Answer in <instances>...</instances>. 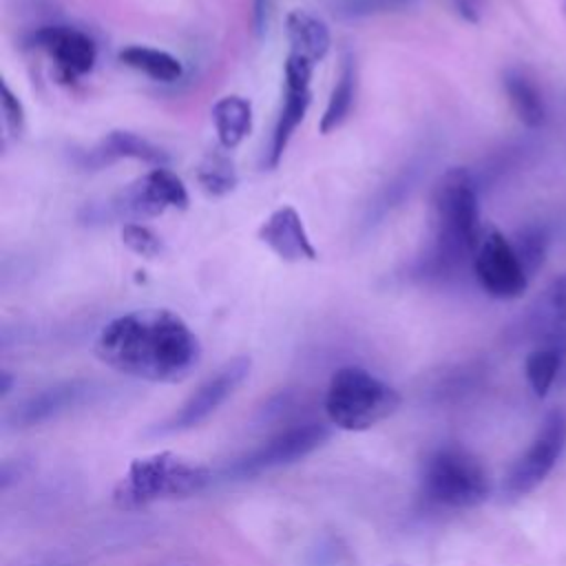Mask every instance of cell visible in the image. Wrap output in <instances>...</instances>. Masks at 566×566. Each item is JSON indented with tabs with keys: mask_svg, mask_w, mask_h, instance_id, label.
I'll list each match as a JSON object with an SVG mask.
<instances>
[{
	"mask_svg": "<svg viewBox=\"0 0 566 566\" xmlns=\"http://www.w3.org/2000/svg\"><path fill=\"white\" fill-rule=\"evenodd\" d=\"M97 358L111 369L148 380H184L201 358L188 323L166 307H144L106 323L95 338Z\"/></svg>",
	"mask_w": 566,
	"mask_h": 566,
	"instance_id": "1",
	"label": "cell"
},
{
	"mask_svg": "<svg viewBox=\"0 0 566 566\" xmlns=\"http://www.w3.org/2000/svg\"><path fill=\"white\" fill-rule=\"evenodd\" d=\"M433 237L422 261V272L444 276L473 256L482 226L478 190L467 168H449L431 192Z\"/></svg>",
	"mask_w": 566,
	"mask_h": 566,
	"instance_id": "2",
	"label": "cell"
},
{
	"mask_svg": "<svg viewBox=\"0 0 566 566\" xmlns=\"http://www.w3.org/2000/svg\"><path fill=\"white\" fill-rule=\"evenodd\" d=\"M212 471L177 453L161 451L135 458L113 489V504L122 511L144 509L159 500L190 497L208 489Z\"/></svg>",
	"mask_w": 566,
	"mask_h": 566,
	"instance_id": "3",
	"label": "cell"
},
{
	"mask_svg": "<svg viewBox=\"0 0 566 566\" xmlns=\"http://www.w3.org/2000/svg\"><path fill=\"white\" fill-rule=\"evenodd\" d=\"M323 407L329 424L343 431H365L400 407V394L371 371L347 365L332 374Z\"/></svg>",
	"mask_w": 566,
	"mask_h": 566,
	"instance_id": "4",
	"label": "cell"
},
{
	"mask_svg": "<svg viewBox=\"0 0 566 566\" xmlns=\"http://www.w3.org/2000/svg\"><path fill=\"white\" fill-rule=\"evenodd\" d=\"M491 482L482 462L458 444L438 447L424 460L420 495L436 509H473L489 497Z\"/></svg>",
	"mask_w": 566,
	"mask_h": 566,
	"instance_id": "5",
	"label": "cell"
},
{
	"mask_svg": "<svg viewBox=\"0 0 566 566\" xmlns=\"http://www.w3.org/2000/svg\"><path fill=\"white\" fill-rule=\"evenodd\" d=\"M332 436V429L323 422H303L292 424L248 453L234 458L221 469V478L226 480H248L261 473L274 471L279 467L294 464L305 455L321 449Z\"/></svg>",
	"mask_w": 566,
	"mask_h": 566,
	"instance_id": "6",
	"label": "cell"
},
{
	"mask_svg": "<svg viewBox=\"0 0 566 566\" xmlns=\"http://www.w3.org/2000/svg\"><path fill=\"white\" fill-rule=\"evenodd\" d=\"M250 358L237 356L221 365L210 378H206L166 420H161L153 431L157 436L166 433H181L195 429L203 420H208L248 378L250 374Z\"/></svg>",
	"mask_w": 566,
	"mask_h": 566,
	"instance_id": "7",
	"label": "cell"
},
{
	"mask_svg": "<svg viewBox=\"0 0 566 566\" xmlns=\"http://www.w3.org/2000/svg\"><path fill=\"white\" fill-rule=\"evenodd\" d=\"M566 447V411L553 409L526 451L511 464L504 478L506 497H522L531 493L555 467Z\"/></svg>",
	"mask_w": 566,
	"mask_h": 566,
	"instance_id": "8",
	"label": "cell"
},
{
	"mask_svg": "<svg viewBox=\"0 0 566 566\" xmlns=\"http://www.w3.org/2000/svg\"><path fill=\"white\" fill-rule=\"evenodd\" d=\"M473 270L482 290L493 298H517L528 285V274L517 259L513 243L491 226L482 228L473 252Z\"/></svg>",
	"mask_w": 566,
	"mask_h": 566,
	"instance_id": "9",
	"label": "cell"
},
{
	"mask_svg": "<svg viewBox=\"0 0 566 566\" xmlns=\"http://www.w3.org/2000/svg\"><path fill=\"white\" fill-rule=\"evenodd\" d=\"M97 394H99V385L93 380L75 378V380L55 382L33 396H29L27 400H22L7 416V424L18 427V429L42 424V422L53 420L75 407L91 402Z\"/></svg>",
	"mask_w": 566,
	"mask_h": 566,
	"instance_id": "10",
	"label": "cell"
},
{
	"mask_svg": "<svg viewBox=\"0 0 566 566\" xmlns=\"http://www.w3.org/2000/svg\"><path fill=\"white\" fill-rule=\"evenodd\" d=\"M312 71H314L312 62L287 53L285 66H283L285 97H283V108H281L276 126H274L268 166H276L279 164V159L283 157V153L287 148L290 137L294 135L296 126L303 122V117H305V113L310 108V102H312V93H310Z\"/></svg>",
	"mask_w": 566,
	"mask_h": 566,
	"instance_id": "11",
	"label": "cell"
},
{
	"mask_svg": "<svg viewBox=\"0 0 566 566\" xmlns=\"http://www.w3.org/2000/svg\"><path fill=\"white\" fill-rule=\"evenodd\" d=\"M188 192L184 181L168 168L155 166L133 186H128L119 201L117 210L135 217H155L166 208H186Z\"/></svg>",
	"mask_w": 566,
	"mask_h": 566,
	"instance_id": "12",
	"label": "cell"
},
{
	"mask_svg": "<svg viewBox=\"0 0 566 566\" xmlns=\"http://www.w3.org/2000/svg\"><path fill=\"white\" fill-rule=\"evenodd\" d=\"M33 42L35 46L46 51L53 57L57 71L71 80L88 73L97 60L95 42L75 27H64V24L42 27L35 31Z\"/></svg>",
	"mask_w": 566,
	"mask_h": 566,
	"instance_id": "13",
	"label": "cell"
},
{
	"mask_svg": "<svg viewBox=\"0 0 566 566\" xmlns=\"http://www.w3.org/2000/svg\"><path fill=\"white\" fill-rule=\"evenodd\" d=\"M259 239L283 261H314L316 248L312 245L301 214L292 206L274 210L259 228Z\"/></svg>",
	"mask_w": 566,
	"mask_h": 566,
	"instance_id": "14",
	"label": "cell"
},
{
	"mask_svg": "<svg viewBox=\"0 0 566 566\" xmlns=\"http://www.w3.org/2000/svg\"><path fill=\"white\" fill-rule=\"evenodd\" d=\"M427 170V157H411L400 170L376 192L371 203L367 206V212L363 217V228L371 230L378 226L394 208H398L409 195L416 190L418 181L422 179V172Z\"/></svg>",
	"mask_w": 566,
	"mask_h": 566,
	"instance_id": "15",
	"label": "cell"
},
{
	"mask_svg": "<svg viewBox=\"0 0 566 566\" xmlns=\"http://www.w3.org/2000/svg\"><path fill=\"white\" fill-rule=\"evenodd\" d=\"M285 33L290 42V55L303 57L316 66L329 51V29L316 15L294 9L285 18Z\"/></svg>",
	"mask_w": 566,
	"mask_h": 566,
	"instance_id": "16",
	"label": "cell"
},
{
	"mask_svg": "<svg viewBox=\"0 0 566 566\" xmlns=\"http://www.w3.org/2000/svg\"><path fill=\"white\" fill-rule=\"evenodd\" d=\"M212 122L219 144L226 150H232L252 128V104L241 95H226L212 106Z\"/></svg>",
	"mask_w": 566,
	"mask_h": 566,
	"instance_id": "17",
	"label": "cell"
},
{
	"mask_svg": "<svg viewBox=\"0 0 566 566\" xmlns=\"http://www.w3.org/2000/svg\"><path fill=\"white\" fill-rule=\"evenodd\" d=\"M95 155L99 161L130 157V159H139L155 166H164L168 159V155L159 146L150 144L148 139L130 130H111L95 148Z\"/></svg>",
	"mask_w": 566,
	"mask_h": 566,
	"instance_id": "18",
	"label": "cell"
},
{
	"mask_svg": "<svg viewBox=\"0 0 566 566\" xmlns=\"http://www.w3.org/2000/svg\"><path fill=\"white\" fill-rule=\"evenodd\" d=\"M354 95H356V64H354L352 55H345L343 64H340L338 80L332 88V95L327 99V106H325L321 124H318L321 133H332L334 128H338L345 122V117L352 111Z\"/></svg>",
	"mask_w": 566,
	"mask_h": 566,
	"instance_id": "19",
	"label": "cell"
},
{
	"mask_svg": "<svg viewBox=\"0 0 566 566\" xmlns=\"http://www.w3.org/2000/svg\"><path fill=\"white\" fill-rule=\"evenodd\" d=\"M119 60L126 66L142 71L159 82H175L181 77V71H184L181 62L175 55L153 49V46H142V44H130V46L122 49Z\"/></svg>",
	"mask_w": 566,
	"mask_h": 566,
	"instance_id": "20",
	"label": "cell"
},
{
	"mask_svg": "<svg viewBox=\"0 0 566 566\" xmlns=\"http://www.w3.org/2000/svg\"><path fill=\"white\" fill-rule=\"evenodd\" d=\"M504 91L509 102L522 124L535 128L544 122V102L537 86L520 71H509L504 75Z\"/></svg>",
	"mask_w": 566,
	"mask_h": 566,
	"instance_id": "21",
	"label": "cell"
},
{
	"mask_svg": "<svg viewBox=\"0 0 566 566\" xmlns=\"http://www.w3.org/2000/svg\"><path fill=\"white\" fill-rule=\"evenodd\" d=\"M564 365V358L557 349L553 347H537L526 356V378L535 391V396L544 398L551 389V385L555 382V378L559 376Z\"/></svg>",
	"mask_w": 566,
	"mask_h": 566,
	"instance_id": "22",
	"label": "cell"
},
{
	"mask_svg": "<svg viewBox=\"0 0 566 566\" xmlns=\"http://www.w3.org/2000/svg\"><path fill=\"white\" fill-rule=\"evenodd\" d=\"M197 179L201 188L210 195H226L237 186V172L232 161L221 153H210L199 166Z\"/></svg>",
	"mask_w": 566,
	"mask_h": 566,
	"instance_id": "23",
	"label": "cell"
},
{
	"mask_svg": "<svg viewBox=\"0 0 566 566\" xmlns=\"http://www.w3.org/2000/svg\"><path fill=\"white\" fill-rule=\"evenodd\" d=\"M546 245H548V237H546V230L539 226H526L515 234L513 250L528 276L544 263Z\"/></svg>",
	"mask_w": 566,
	"mask_h": 566,
	"instance_id": "24",
	"label": "cell"
},
{
	"mask_svg": "<svg viewBox=\"0 0 566 566\" xmlns=\"http://www.w3.org/2000/svg\"><path fill=\"white\" fill-rule=\"evenodd\" d=\"M122 241L133 252H137L142 256H148V259H153V256H157L161 252L159 237L150 228H146L142 223H126L122 228Z\"/></svg>",
	"mask_w": 566,
	"mask_h": 566,
	"instance_id": "25",
	"label": "cell"
},
{
	"mask_svg": "<svg viewBox=\"0 0 566 566\" xmlns=\"http://www.w3.org/2000/svg\"><path fill=\"white\" fill-rule=\"evenodd\" d=\"M0 102H2V115H4V124L7 128L18 135L24 126V108L20 104V99L11 93V88L2 82V88H0Z\"/></svg>",
	"mask_w": 566,
	"mask_h": 566,
	"instance_id": "26",
	"label": "cell"
},
{
	"mask_svg": "<svg viewBox=\"0 0 566 566\" xmlns=\"http://www.w3.org/2000/svg\"><path fill=\"white\" fill-rule=\"evenodd\" d=\"M546 316L555 323L566 321V272L553 281V285L546 292Z\"/></svg>",
	"mask_w": 566,
	"mask_h": 566,
	"instance_id": "27",
	"label": "cell"
},
{
	"mask_svg": "<svg viewBox=\"0 0 566 566\" xmlns=\"http://www.w3.org/2000/svg\"><path fill=\"white\" fill-rule=\"evenodd\" d=\"M385 4V0H343V9L345 13H369L374 9H380Z\"/></svg>",
	"mask_w": 566,
	"mask_h": 566,
	"instance_id": "28",
	"label": "cell"
},
{
	"mask_svg": "<svg viewBox=\"0 0 566 566\" xmlns=\"http://www.w3.org/2000/svg\"><path fill=\"white\" fill-rule=\"evenodd\" d=\"M268 11H270V2L268 0H254V27L261 33L268 24Z\"/></svg>",
	"mask_w": 566,
	"mask_h": 566,
	"instance_id": "29",
	"label": "cell"
},
{
	"mask_svg": "<svg viewBox=\"0 0 566 566\" xmlns=\"http://www.w3.org/2000/svg\"><path fill=\"white\" fill-rule=\"evenodd\" d=\"M11 385H13L11 374H9V371H2V374H0V396H7V394L11 391Z\"/></svg>",
	"mask_w": 566,
	"mask_h": 566,
	"instance_id": "30",
	"label": "cell"
},
{
	"mask_svg": "<svg viewBox=\"0 0 566 566\" xmlns=\"http://www.w3.org/2000/svg\"><path fill=\"white\" fill-rule=\"evenodd\" d=\"M564 2V9H566V0H562Z\"/></svg>",
	"mask_w": 566,
	"mask_h": 566,
	"instance_id": "31",
	"label": "cell"
}]
</instances>
